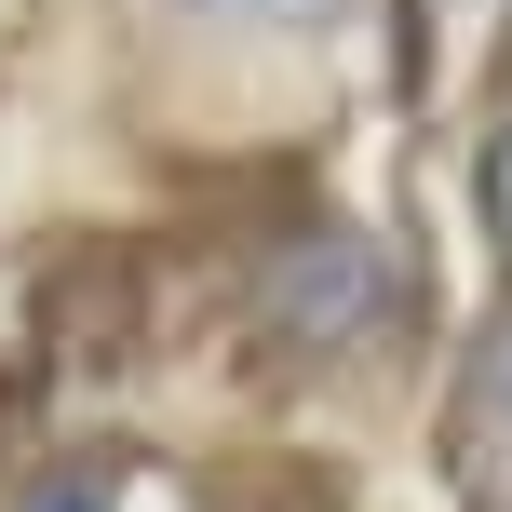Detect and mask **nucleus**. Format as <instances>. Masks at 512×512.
I'll return each instance as SVG.
<instances>
[{
    "label": "nucleus",
    "mask_w": 512,
    "mask_h": 512,
    "mask_svg": "<svg viewBox=\"0 0 512 512\" xmlns=\"http://www.w3.org/2000/svg\"><path fill=\"white\" fill-rule=\"evenodd\" d=\"M445 486L472 512H512V310L472 337L459 391H445Z\"/></svg>",
    "instance_id": "obj_1"
},
{
    "label": "nucleus",
    "mask_w": 512,
    "mask_h": 512,
    "mask_svg": "<svg viewBox=\"0 0 512 512\" xmlns=\"http://www.w3.org/2000/svg\"><path fill=\"white\" fill-rule=\"evenodd\" d=\"M203 14H243V27H310V14H337V0H203Z\"/></svg>",
    "instance_id": "obj_3"
},
{
    "label": "nucleus",
    "mask_w": 512,
    "mask_h": 512,
    "mask_svg": "<svg viewBox=\"0 0 512 512\" xmlns=\"http://www.w3.org/2000/svg\"><path fill=\"white\" fill-rule=\"evenodd\" d=\"M486 216H499V256H512V122L486 135Z\"/></svg>",
    "instance_id": "obj_2"
},
{
    "label": "nucleus",
    "mask_w": 512,
    "mask_h": 512,
    "mask_svg": "<svg viewBox=\"0 0 512 512\" xmlns=\"http://www.w3.org/2000/svg\"><path fill=\"white\" fill-rule=\"evenodd\" d=\"M27 512H108L95 486H41V499H27Z\"/></svg>",
    "instance_id": "obj_4"
}]
</instances>
